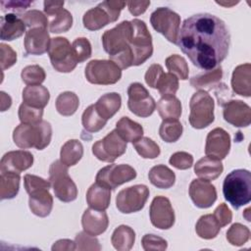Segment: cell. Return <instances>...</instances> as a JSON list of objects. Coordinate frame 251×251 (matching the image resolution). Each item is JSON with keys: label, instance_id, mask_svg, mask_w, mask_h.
<instances>
[{"label": "cell", "instance_id": "cell-34", "mask_svg": "<svg viewBox=\"0 0 251 251\" xmlns=\"http://www.w3.org/2000/svg\"><path fill=\"white\" fill-rule=\"evenodd\" d=\"M83 25L89 30H97L111 23V19L107 12L101 7L96 6L87 10L82 17Z\"/></svg>", "mask_w": 251, "mask_h": 251}, {"label": "cell", "instance_id": "cell-61", "mask_svg": "<svg viewBox=\"0 0 251 251\" xmlns=\"http://www.w3.org/2000/svg\"><path fill=\"white\" fill-rule=\"evenodd\" d=\"M0 94H1V111L4 112V111H6L7 109H9L11 107L12 98L7 93H5L4 91H1Z\"/></svg>", "mask_w": 251, "mask_h": 251}, {"label": "cell", "instance_id": "cell-6", "mask_svg": "<svg viewBox=\"0 0 251 251\" xmlns=\"http://www.w3.org/2000/svg\"><path fill=\"white\" fill-rule=\"evenodd\" d=\"M68 168L61 160L54 161L49 168V181L55 196L62 202H72L77 197V187L68 173Z\"/></svg>", "mask_w": 251, "mask_h": 251}, {"label": "cell", "instance_id": "cell-21", "mask_svg": "<svg viewBox=\"0 0 251 251\" xmlns=\"http://www.w3.org/2000/svg\"><path fill=\"white\" fill-rule=\"evenodd\" d=\"M51 38L45 27L29 28L25 35L24 46L26 54L42 55L48 52Z\"/></svg>", "mask_w": 251, "mask_h": 251}, {"label": "cell", "instance_id": "cell-44", "mask_svg": "<svg viewBox=\"0 0 251 251\" xmlns=\"http://www.w3.org/2000/svg\"><path fill=\"white\" fill-rule=\"evenodd\" d=\"M250 237L249 228L239 223L233 224L226 231V239L233 246L244 245Z\"/></svg>", "mask_w": 251, "mask_h": 251}, {"label": "cell", "instance_id": "cell-36", "mask_svg": "<svg viewBox=\"0 0 251 251\" xmlns=\"http://www.w3.org/2000/svg\"><path fill=\"white\" fill-rule=\"evenodd\" d=\"M223 77V69L222 67H217L213 70L206 71L205 73L198 74L190 78V84L192 87L200 90L205 88H212L216 86L217 83L221 81Z\"/></svg>", "mask_w": 251, "mask_h": 251}, {"label": "cell", "instance_id": "cell-42", "mask_svg": "<svg viewBox=\"0 0 251 251\" xmlns=\"http://www.w3.org/2000/svg\"><path fill=\"white\" fill-rule=\"evenodd\" d=\"M165 63L169 73L174 74L177 78L182 80L188 78V65L182 56L177 54L171 55L166 59Z\"/></svg>", "mask_w": 251, "mask_h": 251}, {"label": "cell", "instance_id": "cell-9", "mask_svg": "<svg viewBox=\"0 0 251 251\" xmlns=\"http://www.w3.org/2000/svg\"><path fill=\"white\" fill-rule=\"evenodd\" d=\"M150 23L156 31L176 44L180 26V16L177 13L168 7H159L151 14Z\"/></svg>", "mask_w": 251, "mask_h": 251}, {"label": "cell", "instance_id": "cell-8", "mask_svg": "<svg viewBox=\"0 0 251 251\" xmlns=\"http://www.w3.org/2000/svg\"><path fill=\"white\" fill-rule=\"evenodd\" d=\"M84 75L92 84L109 85L122 77V69L111 60H91L85 67Z\"/></svg>", "mask_w": 251, "mask_h": 251}, {"label": "cell", "instance_id": "cell-38", "mask_svg": "<svg viewBox=\"0 0 251 251\" xmlns=\"http://www.w3.org/2000/svg\"><path fill=\"white\" fill-rule=\"evenodd\" d=\"M20 174L1 173L0 175V198L13 199L17 196L20 189Z\"/></svg>", "mask_w": 251, "mask_h": 251}, {"label": "cell", "instance_id": "cell-31", "mask_svg": "<svg viewBox=\"0 0 251 251\" xmlns=\"http://www.w3.org/2000/svg\"><path fill=\"white\" fill-rule=\"evenodd\" d=\"M116 130L126 142H134L142 137L143 127L128 117H122L116 124Z\"/></svg>", "mask_w": 251, "mask_h": 251}, {"label": "cell", "instance_id": "cell-22", "mask_svg": "<svg viewBox=\"0 0 251 251\" xmlns=\"http://www.w3.org/2000/svg\"><path fill=\"white\" fill-rule=\"evenodd\" d=\"M81 225L83 231L86 233L93 236L100 235L105 232L108 227V215L105 211L88 208L82 214Z\"/></svg>", "mask_w": 251, "mask_h": 251}, {"label": "cell", "instance_id": "cell-56", "mask_svg": "<svg viewBox=\"0 0 251 251\" xmlns=\"http://www.w3.org/2000/svg\"><path fill=\"white\" fill-rule=\"evenodd\" d=\"M163 74H164L163 67L159 64H153L147 69L145 73V76H144L145 82L151 88H156V84Z\"/></svg>", "mask_w": 251, "mask_h": 251}, {"label": "cell", "instance_id": "cell-23", "mask_svg": "<svg viewBox=\"0 0 251 251\" xmlns=\"http://www.w3.org/2000/svg\"><path fill=\"white\" fill-rule=\"evenodd\" d=\"M251 65L245 63L237 66L231 75V88L232 90L241 96H251Z\"/></svg>", "mask_w": 251, "mask_h": 251}, {"label": "cell", "instance_id": "cell-27", "mask_svg": "<svg viewBox=\"0 0 251 251\" xmlns=\"http://www.w3.org/2000/svg\"><path fill=\"white\" fill-rule=\"evenodd\" d=\"M111 189L101 185L98 182H94L90 185L86 192V202L92 209L105 211L111 201Z\"/></svg>", "mask_w": 251, "mask_h": 251}, {"label": "cell", "instance_id": "cell-30", "mask_svg": "<svg viewBox=\"0 0 251 251\" xmlns=\"http://www.w3.org/2000/svg\"><path fill=\"white\" fill-rule=\"evenodd\" d=\"M148 178L154 186L161 189H168L176 182L175 173L165 165H157L151 168Z\"/></svg>", "mask_w": 251, "mask_h": 251}, {"label": "cell", "instance_id": "cell-24", "mask_svg": "<svg viewBox=\"0 0 251 251\" xmlns=\"http://www.w3.org/2000/svg\"><path fill=\"white\" fill-rule=\"evenodd\" d=\"M28 195V206L32 214L44 218L51 213L53 208V197L50 194L49 189H39Z\"/></svg>", "mask_w": 251, "mask_h": 251}, {"label": "cell", "instance_id": "cell-47", "mask_svg": "<svg viewBox=\"0 0 251 251\" xmlns=\"http://www.w3.org/2000/svg\"><path fill=\"white\" fill-rule=\"evenodd\" d=\"M156 89L164 95H175L178 89V78L171 73H164L156 84Z\"/></svg>", "mask_w": 251, "mask_h": 251}, {"label": "cell", "instance_id": "cell-26", "mask_svg": "<svg viewBox=\"0 0 251 251\" xmlns=\"http://www.w3.org/2000/svg\"><path fill=\"white\" fill-rule=\"evenodd\" d=\"M224 171L221 160L205 156L198 160L194 165V172L202 179L214 180L218 178Z\"/></svg>", "mask_w": 251, "mask_h": 251}, {"label": "cell", "instance_id": "cell-45", "mask_svg": "<svg viewBox=\"0 0 251 251\" xmlns=\"http://www.w3.org/2000/svg\"><path fill=\"white\" fill-rule=\"evenodd\" d=\"M23 81L27 85H39L46 77L45 71L39 65H29L23 69L21 73Z\"/></svg>", "mask_w": 251, "mask_h": 251}, {"label": "cell", "instance_id": "cell-5", "mask_svg": "<svg viewBox=\"0 0 251 251\" xmlns=\"http://www.w3.org/2000/svg\"><path fill=\"white\" fill-rule=\"evenodd\" d=\"M189 108L190 114L188 120L192 127L202 129L214 122L215 102L207 91L198 90L195 92L190 98Z\"/></svg>", "mask_w": 251, "mask_h": 251}, {"label": "cell", "instance_id": "cell-29", "mask_svg": "<svg viewBox=\"0 0 251 251\" xmlns=\"http://www.w3.org/2000/svg\"><path fill=\"white\" fill-rule=\"evenodd\" d=\"M122 97L117 92H110L102 95L97 102L94 104V107L97 113L105 120L111 119L121 108Z\"/></svg>", "mask_w": 251, "mask_h": 251}, {"label": "cell", "instance_id": "cell-39", "mask_svg": "<svg viewBox=\"0 0 251 251\" xmlns=\"http://www.w3.org/2000/svg\"><path fill=\"white\" fill-rule=\"evenodd\" d=\"M55 105L56 110L62 116H72L79 106V99L75 92L65 91L58 95Z\"/></svg>", "mask_w": 251, "mask_h": 251}, {"label": "cell", "instance_id": "cell-14", "mask_svg": "<svg viewBox=\"0 0 251 251\" xmlns=\"http://www.w3.org/2000/svg\"><path fill=\"white\" fill-rule=\"evenodd\" d=\"M127 107L134 115L147 118L156 109V102L148 90L139 82H132L127 88Z\"/></svg>", "mask_w": 251, "mask_h": 251}, {"label": "cell", "instance_id": "cell-17", "mask_svg": "<svg viewBox=\"0 0 251 251\" xmlns=\"http://www.w3.org/2000/svg\"><path fill=\"white\" fill-rule=\"evenodd\" d=\"M230 136L222 127L212 129L206 138L205 154L206 156L223 160L229 153Z\"/></svg>", "mask_w": 251, "mask_h": 251}, {"label": "cell", "instance_id": "cell-15", "mask_svg": "<svg viewBox=\"0 0 251 251\" xmlns=\"http://www.w3.org/2000/svg\"><path fill=\"white\" fill-rule=\"evenodd\" d=\"M43 5L50 32H66L72 27L73 16L68 10L63 8L64 1H44Z\"/></svg>", "mask_w": 251, "mask_h": 251}, {"label": "cell", "instance_id": "cell-12", "mask_svg": "<svg viewBox=\"0 0 251 251\" xmlns=\"http://www.w3.org/2000/svg\"><path fill=\"white\" fill-rule=\"evenodd\" d=\"M126 150V142L120 136L116 129L109 132L104 138L92 145L93 155L102 162L112 163L122 156Z\"/></svg>", "mask_w": 251, "mask_h": 251}, {"label": "cell", "instance_id": "cell-55", "mask_svg": "<svg viewBox=\"0 0 251 251\" xmlns=\"http://www.w3.org/2000/svg\"><path fill=\"white\" fill-rule=\"evenodd\" d=\"M98 5L101 6L107 12V14L109 15V17L111 19V23H114L119 19L120 13L125 8V6L126 5V2L106 0V1L101 2Z\"/></svg>", "mask_w": 251, "mask_h": 251}, {"label": "cell", "instance_id": "cell-7", "mask_svg": "<svg viewBox=\"0 0 251 251\" xmlns=\"http://www.w3.org/2000/svg\"><path fill=\"white\" fill-rule=\"evenodd\" d=\"M130 22L132 25V32L129 45L134 59L133 66H139L153 54L152 36L143 21L134 19Z\"/></svg>", "mask_w": 251, "mask_h": 251}, {"label": "cell", "instance_id": "cell-58", "mask_svg": "<svg viewBox=\"0 0 251 251\" xmlns=\"http://www.w3.org/2000/svg\"><path fill=\"white\" fill-rule=\"evenodd\" d=\"M31 4L30 1H1L0 5L2 11L12 12H23Z\"/></svg>", "mask_w": 251, "mask_h": 251}, {"label": "cell", "instance_id": "cell-37", "mask_svg": "<svg viewBox=\"0 0 251 251\" xmlns=\"http://www.w3.org/2000/svg\"><path fill=\"white\" fill-rule=\"evenodd\" d=\"M221 226L213 214L203 215L199 218L195 226L197 235L203 239H213L220 232Z\"/></svg>", "mask_w": 251, "mask_h": 251}, {"label": "cell", "instance_id": "cell-50", "mask_svg": "<svg viewBox=\"0 0 251 251\" xmlns=\"http://www.w3.org/2000/svg\"><path fill=\"white\" fill-rule=\"evenodd\" d=\"M75 250H78V251L101 250V245L99 244L98 239L95 238V236L86 233L85 231L78 232L75 235Z\"/></svg>", "mask_w": 251, "mask_h": 251}, {"label": "cell", "instance_id": "cell-4", "mask_svg": "<svg viewBox=\"0 0 251 251\" xmlns=\"http://www.w3.org/2000/svg\"><path fill=\"white\" fill-rule=\"evenodd\" d=\"M51 138L52 126L46 121L35 125L21 124L13 131L14 143L22 149L34 147L37 150H42L49 145Z\"/></svg>", "mask_w": 251, "mask_h": 251}, {"label": "cell", "instance_id": "cell-1", "mask_svg": "<svg viewBox=\"0 0 251 251\" xmlns=\"http://www.w3.org/2000/svg\"><path fill=\"white\" fill-rule=\"evenodd\" d=\"M230 43L223 20L209 13H199L184 20L176 44L194 66L210 71L223 62Z\"/></svg>", "mask_w": 251, "mask_h": 251}, {"label": "cell", "instance_id": "cell-11", "mask_svg": "<svg viewBox=\"0 0 251 251\" xmlns=\"http://www.w3.org/2000/svg\"><path fill=\"white\" fill-rule=\"evenodd\" d=\"M149 197V188L135 184L122 189L116 197V206L123 214H131L143 209Z\"/></svg>", "mask_w": 251, "mask_h": 251}, {"label": "cell", "instance_id": "cell-51", "mask_svg": "<svg viewBox=\"0 0 251 251\" xmlns=\"http://www.w3.org/2000/svg\"><path fill=\"white\" fill-rule=\"evenodd\" d=\"M24 186L25 191L29 194L39 189H43V188L49 189L51 187V183L49 180H46L38 176L26 174L24 176Z\"/></svg>", "mask_w": 251, "mask_h": 251}, {"label": "cell", "instance_id": "cell-3", "mask_svg": "<svg viewBox=\"0 0 251 251\" xmlns=\"http://www.w3.org/2000/svg\"><path fill=\"white\" fill-rule=\"evenodd\" d=\"M223 193L225 199L234 208L251 201V174L248 170L237 169L230 172L224 179Z\"/></svg>", "mask_w": 251, "mask_h": 251}, {"label": "cell", "instance_id": "cell-52", "mask_svg": "<svg viewBox=\"0 0 251 251\" xmlns=\"http://www.w3.org/2000/svg\"><path fill=\"white\" fill-rule=\"evenodd\" d=\"M141 244L145 251H164L168 247L167 241L155 234H145L141 239Z\"/></svg>", "mask_w": 251, "mask_h": 251}, {"label": "cell", "instance_id": "cell-28", "mask_svg": "<svg viewBox=\"0 0 251 251\" xmlns=\"http://www.w3.org/2000/svg\"><path fill=\"white\" fill-rule=\"evenodd\" d=\"M22 98L23 103L31 107L43 109L48 104L50 94L48 89L41 84L28 85L23 90Z\"/></svg>", "mask_w": 251, "mask_h": 251}, {"label": "cell", "instance_id": "cell-20", "mask_svg": "<svg viewBox=\"0 0 251 251\" xmlns=\"http://www.w3.org/2000/svg\"><path fill=\"white\" fill-rule=\"evenodd\" d=\"M32 164L33 156L30 152L25 150L9 151L4 154L1 159L0 172L21 174L22 172L29 169Z\"/></svg>", "mask_w": 251, "mask_h": 251}, {"label": "cell", "instance_id": "cell-16", "mask_svg": "<svg viewBox=\"0 0 251 251\" xmlns=\"http://www.w3.org/2000/svg\"><path fill=\"white\" fill-rule=\"evenodd\" d=\"M151 224L159 229H169L175 224V212L171 201L165 196H156L150 205Z\"/></svg>", "mask_w": 251, "mask_h": 251}, {"label": "cell", "instance_id": "cell-40", "mask_svg": "<svg viewBox=\"0 0 251 251\" xmlns=\"http://www.w3.org/2000/svg\"><path fill=\"white\" fill-rule=\"evenodd\" d=\"M182 130L183 127L178 119H168L163 120L159 128V134L164 141L172 143L179 139L182 134Z\"/></svg>", "mask_w": 251, "mask_h": 251}, {"label": "cell", "instance_id": "cell-57", "mask_svg": "<svg viewBox=\"0 0 251 251\" xmlns=\"http://www.w3.org/2000/svg\"><path fill=\"white\" fill-rule=\"evenodd\" d=\"M213 215H214L215 219L218 221L221 227L228 225L232 220V214H231L230 210L228 209V207L226 206V204H225V203L220 204L214 211Z\"/></svg>", "mask_w": 251, "mask_h": 251}, {"label": "cell", "instance_id": "cell-33", "mask_svg": "<svg viewBox=\"0 0 251 251\" xmlns=\"http://www.w3.org/2000/svg\"><path fill=\"white\" fill-rule=\"evenodd\" d=\"M181 110V103L175 95H164L157 102V111L163 120L178 119Z\"/></svg>", "mask_w": 251, "mask_h": 251}, {"label": "cell", "instance_id": "cell-54", "mask_svg": "<svg viewBox=\"0 0 251 251\" xmlns=\"http://www.w3.org/2000/svg\"><path fill=\"white\" fill-rule=\"evenodd\" d=\"M0 54L1 69L3 71L11 68L17 62V53L8 44H0Z\"/></svg>", "mask_w": 251, "mask_h": 251}, {"label": "cell", "instance_id": "cell-25", "mask_svg": "<svg viewBox=\"0 0 251 251\" xmlns=\"http://www.w3.org/2000/svg\"><path fill=\"white\" fill-rule=\"evenodd\" d=\"M25 30V25L21 17H18L13 13H8L1 17L0 37L2 40L12 41L22 36Z\"/></svg>", "mask_w": 251, "mask_h": 251}, {"label": "cell", "instance_id": "cell-10", "mask_svg": "<svg viewBox=\"0 0 251 251\" xmlns=\"http://www.w3.org/2000/svg\"><path fill=\"white\" fill-rule=\"evenodd\" d=\"M48 55L52 67L59 73H70L76 67L72 45L66 37L51 38Z\"/></svg>", "mask_w": 251, "mask_h": 251}, {"label": "cell", "instance_id": "cell-46", "mask_svg": "<svg viewBox=\"0 0 251 251\" xmlns=\"http://www.w3.org/2000/svg\"><path fill=\"white\" fill-rule=\"evenodd\" d=\"M18 115L22 124L35 125L42 121L43 109L31 107L25 103H22L19 107Z\"/></svg>", "mask_w": 251, "mask_h": 251}, {"label": "cell", "instance_id": "cell-18", "mask_svg": "<svg viewBox=\"0 0 251 251\" xmlns=\"http://www.w3.org/2000/svg\"><path fill=\"white\" fill-rule=\"evenodd\" d=\"M188 192L194 205L201 209L211 207L217 200L216 187L206 179H193L190 182Z\"/></svg>", "mask_w": 251, "mask_h": 251}, {"label": "cell", "instance_id": "cell-60", "mask_svg": "<svg viewBox=\"0 0 251 251\" xmlns=\"http://www.w3.org/2000/svg\"><path fill=\"white\" fill-rule=\"evenodd\" d=\"M53 251H73L75 250V241L71 239H60L56 241L52 246Z\"/></svg>", "mask_w": 251, "mask_h": 251}, {"label": "cell", "instance_id": "cell-13", "mask_svg": "<svg viewBox=\"0 0 251 251\" xmlns=\"http://www.w3.org/2000/svg\"><path fill=\"white\" fill-rule=\"evenodd\" d=\"M136 177V171L126 164H112L100 169L96 175V182L109 188L115 189L119 185L128 182Z\"/></svg>", "mask_w": 251, "mask_h": 251}, {"label": "cell", "instance_id": "cell-32", "mask_svg": "<svg viewBox=\"0 0 251 251\" xmlns=\"http://www.w3.org/2000/svg\"><path fill=\"white\" fill-rule=\"evenodd\" d=\"M135 241L134 230L126 225H121L115 228L111 236V242L116 250L128 251Z\"/></svg>", "mask_w": 251, "mask_h": 251}, {"label": "cell", "instance_id": "cell-48", "mask_svg": "<svg viewBox=\"0 0 251 251\" xmlns=\"http://www.w3.org/2000/svg\"><path fill=\"white\" fill-rule=\"evenodd\" d=\"M72 49L76 63H82L91 57V44L85 37L75 38L72 43Z\"/></svg>", "mask_w": 251, "mask_h": 251}, {"label": "cell", "instance_id": "cell-53", "mask_svg": "<svg viewBox=\"0 0 251 251\" xmlns=\"http://www.w3.org/2000/svg\"><path fill=\"white\" fill-rule=\"evenodd\" d=\"M169 163L178 170H187L193 165V156L187 152L178 151L170 157Z\"/></svg>", "mask_w": 251, "mask_h": 251}, {"label": "cell", "instance_id": "cell-2", "mask_svg": "<svg viewBox=\"0 0 251 251\" xmlns=\"http://www.w3.org/2000/svg\"><path fill=\"white\" fill-rule=\"evenodd\" d=\"M131 32V22L123 21L102 34V44L105 52L109 54L110 60L121 69H127L133 66L134 59L129 45Z\"/></svg>", "mask_w": 251, "mask_h": 251}, {"label": "cell", "instance_id": "cell-43", "mask_svg": "<svg viewBox=\"0 0 251 251\" xmlns=\"http://www.w3.org/2000/svg\"><path fill=\"white\" fill-rule=\"evenodd\" d=\"M136 152L144 159H155L160 155L159 145L149 137H141L133 142Z\"/></svg>", "mask_w": 251, "mask_h": 251}, {"label": "cell", "instance_id": "cell-35", "mask_svg": "<svg viewBox=\"0 0 251 251\" xmlns=\"http://www.w3.org/2000/svg\"><path fill=\"white\" fill-rule=\"evenodd\" d=\"M83 155V146L77 139L68 140L61 148L60 160L67 167L75 166Z\"/></svg>", "mask_w": 251, "mask_h": 251}, {"label": "cell", "instance_id": "cell-62", "mask_svg": "<svg viewBox=\"0 0 251 251\" xmlns=\"http://www.w3.org/2000/svg\"><path fill=\"white\" fill-rule=\"evenodd\" d=\"M216 3L217 4H220V5H223V6H225V7H229V6H232V5H235V4H237L238 2H231V3H226V2H220V1H216Z\"/></svg>", "mask_w": 251, "mask_h": 251}, {"label": "cell", "instance_id": "cell-59", "mask_svg": "<svg viewBox=\"0 0 251 251\" xmlns=\"http://www.w3.org/2000/svg\"><path fill=\"white\" fill-rule=\"evenodd\" d=\"M126 5L130 14L133 16H139L147 10L150 5V1H128L126 2Z\"/></svg>", "mask_w": 251, "mask_h": 251}, {"label": "cell", "instance_id": "cell-19", "mask_svg": "<svg viewBox=\"0 0 251 251\" xmlns=\"http://www.w3.org/2000/svg\"><path fill=\"white\" fill-rule=\"evenodd\" d=\"M224 119L236 127H246L251 123V109L242 100H230L224 105Z\"/></svg>", "mask_w": 251, "mask_h": 251}, {"label": "cell", "instance_id": "cell-41", "mask_svg": "<svg viewBox=\"0 0 251 251\" xmlns=\"http://www.w3.org/2000/svg\"><path fill=\"white\" fill-rule=\"evenodd\" d=\"M81 123L84 129L88 132H97L106 126L107 120L103 119L97 113L94 104H92L88 106L82 113Z\"/></svg>", "mask_w": 251, "mask_h": 251}, {"label": "cell", "instance_id": "cell-49", "mask_svg": "<svg viewBox=\"0 0 251 251\" xmlns=\"http://www.w3.org/2000/svg\"><path fill=\"white\" fill-rule=\"evenodd\" d=\"M21 19L26 26L33 27H48V19L45 14L39 10H29L21 16Z\"/></svg>", "mask_w": 251, "mask_h": 251}]
</instances>
